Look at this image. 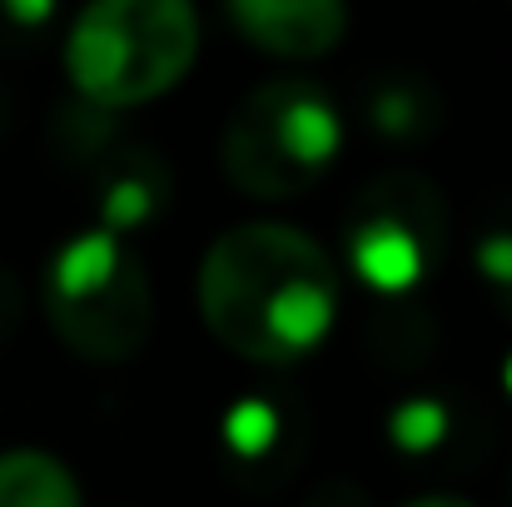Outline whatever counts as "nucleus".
<instances>
[{
    "instance_id": "13",
    "label": "nucleus",
    "mask_w": 512,
    "mask_h": 507,
    "mask_svg": "<svg viewBox=\"0 0 512 507\" xmlns=\"http://www.w3.org/2000/svg\"><path fill=\"white\" fill-rule=\"evenodd\" d=\"M403 507H478V503L453 498V493H433V498H413V503H403Z\"/></svg>"
},
{
    "instance_id": "11",
    "label": "nucleus",
    "mask_w": 512,
    "mask_h": 507,
    "mask_svg": "<svg viewBox=\"0 0 512 507\" xmlns=\"http://www.w3.org/2000/svg\"><path fill=\"white\" fill-rule=\"evenodd\" d=\"M478 259H483V269L498 279V284H512V234H498V239H488L483 249H478Z\"/></svg>"
},
{
    "instance_id": "8",
    "label": "nucleus",
    "mask_w": 512,
    "mask_h": 507,
    "mask_svg": "<svg viewBox=\"0 0 512 507\" xmlns=\"http://www.w3.org/2000/svg\"><path fill=\"white\" fill-rule=\"evenodd\" d=\"M398 438L408 443V448H423V443H433L438 438V428H443V413L433 408V403H408L403 413H398Z\"/></svg>"
},
{
    "instance_id": "4",
    "label": "nucleus",
    "mask_w": 512,
    "mask_h": 507,
    "mask_svg": "<svg viewBox=\"0 0 512 507\" xmlns=\"http://www.w3.org/2000/svg\"><path fill=\"white\" fill-rule=\"evenodd\" d=\"M50 324L90 363L135 358L155 324L145 264L105 229L75 234L50 269Z\"/></svg>"
},
{
    "instance_id": "12",
    "label": "nucleus",
    "mask_w": 512,
    "mask_h": 507,
    "mask_svg": "<svg viewBox=\"0 0 512 507\" xmlns=\"http://www.w3.org/2000/svg\"><path fill=\"white\" fill-rule=\"evenodd\" d=\"M5 10L30 25V20H45V15H50V0H5Z\"/></svg>"
},
{
    "instance_id": "10",
    "label": "nucleus",
    "mask_w": 512,
    "mask_h": 507,
    "mask_svg": "<svg viewBox=\"0 0 512 507\" xmlns=\"http://www.w3.org/2000/svg\"><path fill=\"white\" fill-rule=\"evenodd\" d=\"M145 209H150V194H145L140 184H120L115 199H105V214H110L115 224H135Z\"/></svg>"
},
{
    "instance_id": "9",
    "label": "nucleus",
    "mask_w": 512,
    "mask_h": 507,
    "mask_svg": "<svg viewBox=\"0 0 512 507\" xmlns=\"http://www.w3.org/2000/svg\"><path fill=\"white\" fill-rule=\"evenodd\" d=\"M229 433H234L239 448H264V443H269V413H264L259 403H244V408H234Z\"/></svg>"
},
{
    "instance_id": "2",
    "label": "nucleus",
    "mask_w": 512,
    "mask_h": 507,
    "mask_svg": "<svg viewBox=\"0 0 512 507\" xmlns=\"http://www.w3.org/2000/svg\"><path fill=\"white\" fill-rule=\"evenodd\" d=\"M194 0H85L65 35V75L95 110H140L199 60Z\"/></svg>"
},
{
    "instance_id": "7",
    "label": "nucleus",
    "mask_w": 512,
    "mask_h": 507,
    "mask_svg": "<svg viewBox=\"0 0 512 507\" xmlns=\"http://www.w3.org/2000/svg\"><path fill=\"white\" fill-rule=\"evenodd\" d=\"M0 507H85L75 473L40 448L0 453Z\"/></svg>"
},
{
    "instance_id": "14",
    "label": "nucleus",
    "mask_w": 512,
    "mask_h": 507,
    "mask_svg": "<svg viewBox=\"0 0 512 507\" xmlns=\"http://www.w3.org/2000/svg\"><path fill=\"white\" fill-rule=\"evenodd\" d=\"M508 383H512V363H508Z\"/></svg>"
},
{
    "instance_id": "3",
    "label": "nucleus",
    "mask_w": 512,
    "mask_h": 507,
    "mask_svg": "<svg viewBox=\"0 0 512 507\" xmlns=\"http://www.w3.org/2000/svg\"><path fill=\"white\" fill-rule=\"evenodd\" d=\"M339 145V115L314 85L269 80L229 115L219 165L249 199H294L334 165Z\"/></svg>"
},
{
    "instance_id": "1",
    "label": "nucleus",
    "mask_w": 512,
    "mask_h": 507,
    "mask_svg": "<svg viewBox=\"0 0 512 507\" xmlns=\"http://www.w3.org/2000/svg\"><path fill=\"white\" fill-rule=\"evenodd\" d=\"M199 319L219 348L249 363H299L339 319V264L299 224H234L204 249Z\"/></svg>"
},
{
    "instance_id": "5",
    "label": "nucleus",
    "mask_w": 512,
    "mask_h": 507,
    "mask_svg": "<svg viewBox=\"0 0 512 507\" xmlns=\"http://www.w3.org/2000/svg\"><path fill=\"white\" fill-rule=\"evenodd\" d=\"M224 15L274 60H324L348 35V0H224Z\"/></svg>"
},
{
    "instance_id": "6",
    "label": "nucleus",
    "mask_w": 512,
    "mask_h": 507,
    "mask_svg": "<svg viewBox=\"0 0 512 507\" xmlns=\"http://www.w3.org/2000/svg\"><path fill=\"white\" fill-rule=\"evenodd\" d=\"M348 254H353L358 279H368L373 289H388V294L408 289V284L423 274V244H418V234H413L408 224H398V219H373V224H363V229L353 234Z\"/></svg>"
}]
</instances>
